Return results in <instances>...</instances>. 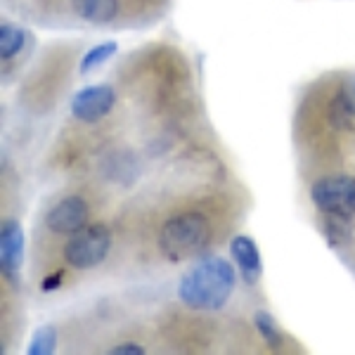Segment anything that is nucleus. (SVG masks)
I'll list each match as a JSON object with an SVG mask.
<instances>
[{
  "mask_svg": "<svg viewBox=\"0 0 355 355\" xmlns=\"http://www.w3.org/2000/svg\"><path fill=\"white\" fill-rule=\"evenodd\" d=\"M237 275L223 256H204L182 272L178 299L192 311H220L230 301Z\"/></svg>",
  "mask_w": 355,
  "mask_h": 355,
  "instance_id": "f257e3e1",
  "label": "nucleus"
},
{
  "mask_svg": "<svg viewBox=\"0 0 355 355\" xmlns=\"http://www.w3.org/2000/svg\"><path fill=\"white\" fill-rule=\"evenodd\" d=\"M211 239V225L197 211L187 214H175L164 223L162 234H159V246L162 254L168 261H185L197 256L199 251L206 249Z\"/></svg>",
  "mask_w": 355,
  "mask_h": 355,
  "instance_id": "f03ea898",
  "label": "nucleus"
},
{
  "mask_svg": "<svg viewBox=\"0 0 355 355\" xmlns=\"http://www.w3.org/2000/svg\"><path fill=\"white\" fill-rule=\"evenodd\" d=\"M311 199L320 216L351 220L355 218V175L334 173L315 180L311 185Z\"/></svg>",
  "mask_w": 355,
  "mask_h": 355,
  "instance_id": "7ed1b4c3",
  "label": "nucleus"
},
{
  "mask_svg": "<svg viewBox=\"0 0 355 355\" xmlns=\"http://www.w3.org/2000/svg\"><path fill=\"white\" fill-rule=\"evenodd\" d=\"M112 232L107 225H85L67 239L64 261L73 270H90L110 256Z\"/></svg>",
  "mask_w": 355,
  "mask_h": 355,
  "instance_id": "20e7f679",
  "label": "nucleus"
},
{
  "mask_svg": "<svg viewBox=\"0 0 355 355\" xmlns=\"http://www.w3.org/2000/svg\"><path fill=\"white\" fill-rule=\"evenodd\" d=\"M116 105V93L112 85H85L71 100V116L81 123H95L105 119Z\"/></svg>",
  "mask_w": 355,
  "mask_h": 355,
  "instance_id": "39448f33",
  "label": "nucleus"
},
{
  "mask_svg": "<svg viewBox=\"0 0 355 355\" xmlns=\"http://www.w3.org/2000/svg\"><path fill=\"white\" fill-rule=\"evenodd\" d=\"M88 216H90V206L83 197H64L60 199L53 209L45 216V223H48L50 232L55 234H64V237H71L73 232H78L81 227L88 225Z\"/></svg>",
  "mask_w": 355,
  "mask_h": 355,
  "instance_id": "423d86ee",
  "label": "nucleus"
},
{
  "mask_svg": "<svg viewBox=\"0 0 355 355\" xmlns=\"http://www.w3.org/2000/svg\"><path fill=\"white\" fill-rule=\"evenodd\" d=\"M24 261V230L15 218H8L0 230V268L8 279H15Z\"/></svg>",
  "mask_w": 355,
  "mask_h": 355,
  "instance_id": "0eeeda50",
  "label": "nucleus"
},
{
  "mask_svg": "<svg viewBox=\"0 0 355 355\" xmlns=\"http://www.w3.org/2000/svg\"><path fill=\"white\" fill-rule=\"evenodd\" d=\"M230 256H232L234 266H237L239 277L244 279V284H249V287L259 284V279L263 275L259 244L251 237H246V234H237L230 242Z\"/></svg>",
  "mask_w": 355,
  "mask_h": 355,
  "instance_id": "6e6552de",
  "label": "nucleus"
},
{
  "mask_svg": "<svg viewBox=\"0 0 355 355\" xmlns=\"http://www.w3.org/2000/svg\"><path fill=\"white\" fill-rule=\"evenodd\" d=\"M71 8L85 21L107 24L119 15V0H71Z\"/></svg>",
  "mask_w": 355,
  "mask_h": 355,
  "instance_id": "1a4fd4ad",
  "label": "nucleus"
},
{
  "mask_svg": "<svg viewBox=\"0 0 355 355\" xmlns=\"http://www.w3.org/2000/svg\"><path fill=\"white\" fill-rule=\"evenodd\" d=\"M26 45V31L12 21H3L0 26V57L3 62H12Z\"/></svg>",
  "mask_w": 355,
  "mask_h": 355,
  "instance_id": "9d476101",
  "label": "nucleus"
},
{
  "mask_svg": "<svg viewBox=\"0 0 355 355\" xmlns=\"http://www.w3.org/2000/svg\"><path fill=\"white\" fill-rule=\"evenodd\" d=\"M254 327L261 334V339L268 343V348L277 351L282 346V331H279L277 322H275V318L268 311H259L254 315Z\"/></svg>",
  "mask_w": 355,
  "mask_h": 355,
  "instance_id": "9b49d317",
  "label": "nucleus"
},
{
  "mask_svg": "<svg viewBox=\"0 0 355 355\" xmlns=\"http://www.w3.org/2000/svg\"><path fill=\"white\" fill-rule=\"evenodd\" d=\"M105 168L107 178H112V180H119V182H125V175L133 180L135 173H137V164L133 157H128V154H112V157H107V164L102 166Z\"/></svg>",
  "mask_w": 355,
  "mask_h": 355,
  "instance_id": "f8f14e48",
  "label": "nucleus"
},
{
  "mask_svg": "<svg viewBox=\"0 0 355 355\" xmlns=\"http://www.w3.org/2000/svg\"><path fill=\"white\" fill-rule=\"evenodd\" d=\"M116 50H119V45L114 43V41L97 43L95 48H90L88 53L83 55L81 64H78V71H81V73H90V71H95V69L105 64V62L110 60V57L116 55Z\"/></svg>",
  "mask_w": 355,
  "mask_h": 355,
  "instance_id": "ddd939ff",
  "label": "nucleus"
},
{
  "mask_svg": "<svg viewBox=\"0 0 355 355\" xmlns=\"http://www.w3.org/2000/svg\"><path fill=\"white\" fill-rule=\"evenodd\" d=\"M55 346H57V331H55V327L45 324V327H38L33 331L26 351H28V355H50L55 351Z\"/></svg>",
  "mask_w": 355,
  "mask_h": 355,
  "instance_id": "4468645a",
  "label": "nucleus"
},
{
  "mask_svg": "<svg viewBox=\"0 0 355 355\" xmlns=\"http://www.w3.org/2000/svg\"><path fill=\"white\" fill-rule=\"evenodd\" d=\"M329 121L334 128H339V130H351L353 121H355V119L351 116V112L343 107V102L336 95L331 97V105H329Z\"/></svg>",
  "mask_w": 355,
  "mask_h": 355,
  "instance_id": "2eb2a0df",
  "label": "nucleus"
},
{
  "mask_svg": "<svg viewBox=\"0 0 355 355\" xmlns=\"http://www.w3.org/2000/svg\"><path fill=\"white\" fill-rule=\"evenodd\" d=\"M339 100L343 102V107H346L348 112H351V116L355 119V76L351 78H346L341 85H339V90L334 93Z\"/></svg>",
  "mask_w": 355,
  "mask_h": 355,
  "instance_id": "dca6fc26",
  "label": "nucleus"
},
{
  "mask_svg": "<svg viewBox=\"0 0 355 355\" xmlns=\"http://www.w3.org/2000/svg\"><path fill=\"white\" fill-rule=\"evenodd\" d=\"M62 284H64V270H55V272H50L48 277H43L41 291L43 294H53V291L62 289Z\"/></svg>",
  "mask_w": 355,
  "mask_h": 355,
  "instance_id": "f3484780",
  "label": "nucleus"
},
{
  "mask_svg": "<svg viewBox=\"0 0 355 355\" xmlns=\"http://www.w3.org/2000/svg\"><path fill=\"white\" fill-rule=\"evenodd\" d=\"M112 355H145V346H140V343L135 341H123L119 343V346L110 348Z\"/></svg>",
  "mask_w": 355,
  "mask_h": 355,
  "instance_id": "a211bd4d",
  "label": "nucleus"
}]
</instances>
